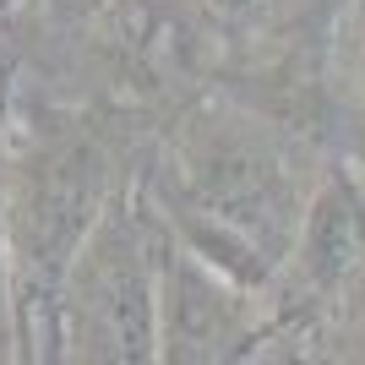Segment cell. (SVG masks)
Returning <instances> with one entry per match:
<instances>
[{"label":"cell","mask_w":365,"mask_h":365,"mask_svg":"<svg viewBox=\"0 0 365 365\" xmlns=\"http://www.w3.org/2000/svg\"><path fill=\"white\" fill-rule=\"evenodd\" d=\"M305 197L289 158L257 120L235 109H197L180 125L164 175L158 224L245 289H267L300 229Z\"/></svg>","instance_id":"1"},{"label":"cell","mask_w":365,"mask_h":365,"mask_svg":"<svg viewBox=\"0 0 365 365\" xmlns=\"http://www.w3.org/2000/svg\"><path fill=\"white\" fill-rule=\"evenodd\" d=\"M164 224L137 197H109L61 294V365H158Z\"/></svg>","instance_id":"2"},{"label":"cell","mask_w":365,"mask_h":365,"mask_svg":"<svg viewBox=\"0 0 365 365\" xmlns=\"http://www.w3.org/2000/svg\"><path fill=\"white\" fill-rule=\"evenodd\" d=\"M267 333L262 289H245L164 229L158 245V365H251Z\"/></svg>","instance_id":"3"},{"label":"cell","mask_w":365,"mask_h":365,"mask_svg":"<svg viewBox=\"0 0 365 365\" xmlns=\"http://www.w3.org/2000/svg\"><path fill=\"white\" fill-rule=\"evenodd\" d=\"M360 257H365V202H360V191H354L349 175H322V185L305 197V213H300V229H294L289 257L278 267V278L289 284V305H300V311L327 305L354 278Z\"/></svg>","instance_id":"4"},{"label":"cell","mask_w":365,"mask_h":365,"mask_svg":"<svg viewBox=\"0 0 365 365\" xmlns=\"http://www.w3.org/2000/svg\"><path fill=\"white\" fill-rule=\"evenodd\" d=\"M202 6H207V16H218L224 28H257L278 0H202Z\"/></svg>","instance_id":"5"},{"label":"cell","mask_w":365,"mask_h":365,"mask_svg":"<svg viewBox=\"0 0 365 365\" xmlns=\"http://www.w3.org/2000/svg\"><path fill=\"white\" fill-rule=\"evenodd\" d=\"M0 327H11V235H6V207H0Z\"/></svg>","instance_id":"6"},{"label":"cell","mask_w":365,"mask_h":365,"mask_svg":"<svg viewBox=\"0 0 365 365\" xmlns=\"http://www.w3.org/2000/svg\"><path fill=\"white\" fill-rule=\"evenodd\" d=\"M44 6H49L55 16H66V22H76V16H93L104 0H44Z\"/></svg>","instance_id":"7"},{"label":"cell","mask_w":365,"mask_h":365,"mask_svg":"<svg viewBox=\"0 0 365 365\" xmlns=\"http://www.w3.org/2000/svg\"><path fill=\"white\" fill-rule=\"evenodd\" d=\"M338 365H365V327L354 338H344V344H338Z\"/></svg>","instance_id":"8"},{"label":"cell","mask_w":365,"mask_h":365,"mask_svg":"<svg viewBox=\"0 0 365 365\" xmlns=\"http://www.w3.org/2000/svg\"><path fill=\"white\" fill-rule=\"evenodd\" d=\"M354 76H360V93H365V33H360V49H354Z\"/></svg>","instance_id":"9"}]
</instances>
